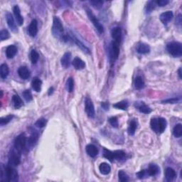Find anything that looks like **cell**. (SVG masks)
Here are the masks:
<instances>
[{
    "mask_svg": "<svg viewBox=\"0 0 182 182\" xmlns=\"http://www.w3.org/2000/svg\"><path fill=\"white\" fill-rule=\"evenodd\" d=\"M111 36L113 42L120 44L122 41V29L120 27H115L111 31Z\"/></svg>",
    "mask_w": 182,
    "mask_h": 182,
    "instance_id": "9c48e42d",
    "label": "cell"
},
{
    "mask_svg": "<svg viewBox=\"0 0 182 182\" xmlns=\"http://www.w3.org/2000/svg\"><path fill=\"white\" fill-rule=\"evenodd\" d=\"M159 167L157 164H150L149 166L148 169L146 170L147 175H148V176H156V175L159 174Z\"/></svg>",
    "mask_w": 182,
    "mask_h": 182,
    "instance_id": "ffe728a7",
    "label": "cell"
},
{
    "mask_svg": "<svg viewBox=\"0 0 182 182\" xmlns=\"http://www.w3.org/2000/svg\"><path fill=\"white\" fill-rule=\"evenodd\" d=\"M72 65L76 70H82L86 67V64L80 58H75L72 61Z\"/></svg>",
    "mask_w": 182,
    "mask_h": 182,
    "instance_id": "d6986e66",
    "label": "cell"
},
{
    "mask_svg": "<svg viewBox=\"0 0 182 182\" xmlns=\"http://www.w3.org/2000/svg\"><path fill=\"white\" fill-rule=\"evenodd\" d=\"M31 86L34 90L36 91V92H40L41 90H42V81L38 78H34L31 82Z\"/></svg>",
    "mask_w": 182,
    "mask_h": 182,
    "instance_id": "cb8c5ba5",
    "label": "cell"
},
{
    "mask_svg": "<svg viewBox=\"0 0 182 182\" xmlns=\"http://www.w3.org/2000/svg\"><path fill=\"white\" fill-rule=\"evenodd\" d=\"M19 153L20 152L17 150L12 151V154L11 155L9 159L8 166H12V167H15V166H18L20 164L21 157Z\"/></svg>",
    "mask_w": 182,
    "mask_h": 182,
    "instance_id": "52a82bcc",
    "label": "cell"
},
{
    "mask_svg": "<svg viewBox=\"0 0 182 182\" xmlns=\"http://www.w3.org/2000/svg\"><path fill=\"white\" fill-rule=\"evenodd\" d=\"M173 16H174L173 12H171V11H167V12L162 13V14L160 15L159 19H160V21L162 22V24H164L166 25L171 20H172Z\"/></svg>",
    "mask_w": 182,
    "mask_h": 182,
    "instance_id": "4fadbf2b",
    "label": "cell"
},
{
    "mask_svg": "<svg viewBox=\"0 0 182 182\" xmlns=\"http://www.w3.org/2000/svg\"><path fill=\"white\" fill-rule=\"evenodd\" d=\"M71 53L70 52H67V53H66L64 56H63V57L61 58V60H60L62 66L64 67L65 68H68L71 64Z\"/></svg>",
    "mask_w": 182,
    "mask_h": 182,
    "instance_id": "2e32d148",
    "label": "cell"
},
{
    "mask_svg": "<svg viewBox=\"0 0 182 182\" xmlns=\"http://www.w3.org/2000/svg\"><path fill=\"white\" fill-rule=\"evenodd\" d=\"M136 175L138 177V178H139V179H142V178H144V177L147 175L146 170H142V171H140V172L136 173Z\"/></svg>",
    "mask_w": 182,
    "mask_h": 182,
    "instance_id": "bcb514c9",
    "label": "cell"
},
{
    "mask_svg": "<svg viewBox=\"0 0 182 182\" xmlns=\"http://www.w3.org/2000/svg\"><path fill=\"white\" fill-rule=\"evenodd\" d=\"M27 144V138L24 134H21L14 140V148L19 152H21Z\"/></svg>",
    "mask_w": 182,
    "mask_h": 182,
    "instance_id": "5b68a950",
    "label": "cell"
},
{
    "mask_svg": "<svg viewBox=\"0 0 182 182\" xmlns=\"http://www.w3.org/2000/svg\"><path fill=\"white\" fill-rule=\"evenodd\" d=\"M125 153L122 150H116V151H110L108 149H104L103 156L104 157L110 160V162H112L114 159H122L125 157Z\"/></svg>",
    "mask_w": 182,
    "mask_h": 182,
    "instance_id": "3957f363",
    "label": "cell"
},
{
    "mask_svg": "<svg viewBox=\"0 0 182 182\" xmlns=\"http://www.w3.org/2000/svg\"><path fill=\"white\" fill-rule=\"evenodd\" d=\"M136 127H137V122H136V121L134 120H132L131 122H129L128 129H127V131H128V133H129V135H135Z\"/></svg>",
    "mask_w": 182,
    "mask_h": 182,
    "instance_id": "f1b7e54d",
    "label": "cell"
},
{
    "mask_svg": "<svg viewBox=\"0 0 182 182\" xmlns=\"http://www.w3.org/2000/svg\"><path fill=\"white\" fill-rule=\"evenodd\" d=\"M30 58H31V63L33 64H36L39 58V55L36 50H32L30 53Z\"/></svg>",
    "mask_w": 182,
    "mask_h": 182,
    "instance_id": "836d02e7",
    "label": "cell"
},
{
    "mask_svg": "<svg viewBox=\"0 0 182 182\" xmlns=\"http://www.w3.org/2000/svg\"><path fill=\"white\" fill-rule=\"evenodd\" d=\"M17 53V48L14 45H10L6 49V56L8 58H13Z\"/></svg>",
    "mask_w": 182,
    "mask_h": 182,
    "instance_id": "e0dca14e",
    "label": "cell"
},
{
    "mask_svg": "<svg viewBox=\"0 0 182 182\" xmlns=\"http://www.w3.org/2000/svg\"><path fill=\"white\" fill-rule=\"evenodd\" d=\"M24 98L25 99V100L27 102H30L33 99V97H32L31 92L29 90H26L23 92L22 93Z\"/></svg>",
    "mask_w": 182,
    "mask_h": 182,
    "instance_id": "74e56055",
    "label": "cell"
},
{
    "mask_svg": "<svg viewBox=\"0 0 182 182\" xmlns=\"http://www.w3.org/2000/svg\"><path fill=\"white\" fill-rule=\"evenodd\" d=\"M18 74L21 79L27 80L29 78L30 75H31V72L27 67L21 66L18 69Z\"/></svg>",
    "mask_w": 182,
    "mask_h": 182,
    "instance_id": "5bb4252c",
    "label": "cell"
},
{
    "mask_svg": "<svg viewBox=\"0 0 182 182\" xmlns=\"http://www.w3.org/2000/svg\"><path fill=\"white\" fill-rule=\"evenodd\" d=\"M144 81L141 76H137L135 80V87L136 90H141L144 88Z\"/></svg>",
    "mask_w": 182,
    "mask_h": 182,
    "instance_id": "83f0119b",
    "label": "cell"
},
{
    "mask_svg": "<svg viewBox=\"0 0 182 182\" xmlns=\"http://www.w3.org/2000/svg\"><path fill=\"white\" fill-rule=\"evenodd\" d=\"M9 73V69L6 64H3L0 66V75L3 79H5Z\"/></svg>",
    "mask_w": 182,
    "mask_h": 182,
    "instance_id": "4316f807",
    "label": "cell"
},
{
    "mask_svg": "<svg viewBox=\"0 0 182 182\" xmlns=\"http://www.w3.org/2000/svg\"><path fill=\"white\" fill-rule=\"evenodd\" d=\"M6 22H7V24L9 26V27L10 28V29L12 30V31L16 32L17 27H16V23H15L14 19L13 18V16L11 13L9 12L6 13Z\"/></svg>",
    "mask_w": 182,
    "mask_h": 182,
    "instance_id": "7c38bea8",
    "label": "cell"
},
{
    "mask_svg": "<svg viewBox=\"0 0 182 182\" xmlns=\"http://www.w3.org/2000/svg\"><path fill=\"white\" fill-rule=\"evenodd\" d=\"M38 33V22L36 19H34L28 27V34L31 37H35Z\"/></svg>",
    "mask_w": 182,
    "mask_h": 182,
    "instance_id": "8fae6325",
    "label": "cell"
},
{
    "mask_svg": "<svg viewBox=\"0 0 182 182\" xmlns=\"http://www.w3.org/2000/svg\"><path fill=\"white\" fill-rule=\"evenodd\" d=\"M139 110H140V112L144 114H149L151 112V108L149 106L144 105V104H143V105L139 107Z\"/></svg>",
    "mask_w": 182,
    "mask_h": 182,
    "instance_id": "8d00e7d4",
    "label": "cell"
},
{
    "mask_svg": "<svg viewBox=\"0 0 182 182\" xmlns=\"http://www.w3.org/2000/svg\"><path fill=\"white\" fill-rule=\"evenodd\" d=\"M168 0H159V1H157L156 3H157L159 6H166V4H169Z\"/></svg>",
    "mask_w": 182,
    "mask_h": 182,
    "instance_id": "7dc6e473",
    "label": "cell"
},
{
    "mask_svg": "<svg viewBox=\"0 0 182 182\" xmlns=\"http://www.w3.org/2000/svg\"><path fill=\"white\" fill-rule=\"evenodd\" d=\"M155 4H156V2H149V3L147 4V7H146L147 12H151L153 9H155Z\"/></svg>",
    "mask_w": 182,
    "mask_h": 182,
    "instance_id": "b9f144b4",
    "label": "cell"
},
{
    "mask_svg": "<svg viewBox=\"0 0 182 182\" xmlns=\"http://www.w3.org/2000/svg\"><path fill=\"white\" fill-rule=\"evenodd\" d=\"M66 87L67 90H68L69 93H71L73 90V88H74V82H73V79L72 78H69L67 80Z\"/></svg>",
    "mask_w": 182,
    "mask_h": 182,
    "instance_id": "e575fe53",
    "label": "cell"
},
{
    "mask_svg": "<svg viewBox=\"0 0 182 182\" xmlns=\"http://www.w3.org/2000/svg\"><path fill=\"white\" fill-rule=\"evenodd\" d=\"M85 110L87 113L88 116L91 118H93L95 117V107L93 102L89 97H86L85 100Z\"/></svg>",
    "mask_w": 182,
    "mask_h": 182,
    "instance_id": "ba28073f",
    "label": "cell"
},
{
    "mask_svg": "<svg viewBox=\"0 0 182 182\" xmlns=\"http://www.w3.org/2000/svg\"><path fill=\"white\" fill-rule=\"evenodd\" d=\"M136 51L140 54H147L150 52V47L149 45L141 43L136 47Z\"/></svg>",
    "mask_w": 182,
    "mask_h": 182,
    "instance_id": "7402d4cb",
    "label": "cell"
},
{
    "mask_svg": "<svg viewBox=\"0 0 182 182\" xmlns=\"http://www.w3.org/2000/svg\"><path fill=\"white\" fill-rule=\"evenodd\" d=\"M64 29L61 21L58 17L54 16L53 27H52V33H53V36L58 38H63V36H64Z\"/></svg>",
    "mask_w": 182,
    "mask_h": 182,
    "instance_id": "7a4b0ae2",
    "label": "cell"
},
{
    "mask_svg": "<svg viewBox=\"0 0 182 182\" xmlns=\"http://www.w3.org/2000/svg\"><path fill=\"white\" fill-rule=\"evenodd\" d=\"M38 140V133H32L31 136H30L29 139H28V140L27 142L28 147H29V148H32L34 146H35V144H36V142H37Z\"/></svg>",
    "mask_w": 182,
    "mask_h": 182,
    "instance_id": "44dd1931",
    "label": "cell"
},
{
    "mask_svg": "<svg viewBox=\"0 0 182 182\" xmlns=\"http://www.w3.org/2000/svg\"><path fill=\"white\" fill-rule=\"evenodd\" d=\"M114 107L117 108V109L119 110H126L128 107V103L127 101H121V102H118L116 104H115L113 105Z\"/></svg>",
    "mask_w": 182,
    "mask_h": 182,
    "instance_id": "1f68e13d",
    "label": "cell"
},
{
    "mask_svg": "<svg viewBox=\"0 0 182 182\" xmlns=\"http://www.w3.org/2000/svg\"><path fill=\"white\" fill-rule=\"evenodd\" d=\"M9 37H10L9 32L6 29L2 30L1 32H0V40L1 41L6 40Z\"/></svg>",
    "mask_w": 182,
    "mask_h": 182,
    "instance_id": "ab89813d",
    "label": "cell"
},
{
    "mask_svg": "<svg viewBox=\"0 0 182 182\" xmlns=\"http://www.w3.org/2000/svg\"><path fill=\"white\" fill-rule=\"evenodd\" d=\"M13 12H14V14L15 16V18H16V21L17 24L19 26H21L24 24V19L22 16H21L20 9L17 5L14 6V9H13Z\"/></svg>",
    "mask_w": 182,
    "mask_h": 182,
    "instance_id": "9a60e30c",
    "label": "cell"
},
{
    "mask_svg": "<svg viewBox=\"0 0 182 182\" xmlns=\"http://www.w3.org/2000/svg\"><path fill=\"white\" fill-rule=\"evenodd\" d=\"M90 4H93V6L95 8H100L101 7L102 5L103 4V2L102 1H90Z\"/></svg>",
    "mask_w": 182,
    "mask_h": 182,
    "instance_id": "ee69618b",
    "label": "cell"
},
{
    "mask_svg": "<svg viewBox=\"0 0 182 182\" xmlns=\"http://www.w3.org/2000/svg\"><path fill=\"white\" fill-rule=\"evenodd\" d=\"M109 122L110 123V125H111L113 127L117 128V127H118V120L116 117H112V118H110Z\"/></svg>",
    "mask_w": 182,
    "mask_h": 182,
    "instance_id": "7bdbcfd3",
    "label": "cell"
},
{
    "mask_svg": "<svg viewBox=\"0 0 182 182\" xmlns=\"http://www.w3.org/2000/svg\"><path fill=\"white\" fill-rule=\"evenodd\" d=\"M181 68H179L178 72H179V78H180V79H181Z\"/></svg>",
    "mask_w": 182,
    "mask_h": 182,
    "instance_id": "681fc988",
    "label": "cell"
},
{
    "mask_svg": "<svg viewBox=\"0 0 182 182\" xmlns=\"http://www.w3.org/2000/svg\"><path fill=\"white\" fill-rule=\"evenodd\" d=\"M173 134L176 137H181L182 135V125L177 124L176 126L174 127L173 129Z\"/></svg>",
    "mask_w": 182,
    "mask_h": 182,
    "instance_id": "d6a6232c",
    "label": "cell"
},
{
    "mask_svg": "<svg viewBox=\"0 0 182 182\" xmlns=\"http://www.w3.org/2000/svg\"><path fill=\"white\" fill-rule=\"evenodd\" d=\"M86 12H87V14L88 17H89V19L91 21V22L93 24V25L95 26V27L96 28V29L99 31V33L100 34L103 33L104 29H103V25L99 22V21L97 20L96 16H95V14L92 12V11H91L90 9L87 8L86 9Z\"/></svg>",
    "mask_w": 182,
    "mask_h": 182,
    "instance_id": "8992f818",
    "label": "cell"
},
{
    "mask_svg": "<svg viewBox=\"0 0 182 182\" xmlns=\"http://www.w3.org/2000/svg\"><path fill=\"white\" fill-rule=\"evenodd\" d=\"M177 173L172 168L168 167L165 171V177L168 181H173L176 178Z\"/></svg>",
    "mask_w": 182,
    "mask_h": 182,
    "instance_id": "603a6c76",
    "label": "cell"
},
{
    "mask_svg": "<svg viewBox=\"0 0 182 182\" xmlns=\"http://www.w3.org/2000/svg\"><path fill=\"white\" fill-rule=\"evenodd\" d=\"M150 126L151 129L156 133H159V124H158V119L157 118H152L150 122Z\"/></svg>",
    "mask_w": 182,
    "mask_h": 182,
    "instance_id": "4dcf8cb0",
    "label": "cell"
},
{
    "mask_svg": "<svg viewBox=\"0 0 182 182\" xmlns=\"http://www.w3.org/2000/svg\"><path fill=\"white\" fill-rule=\"evenodd\" d=\"M13 118H14L13 115H8L4 117V118H2L1 120H0V125H1V126H4V125H7L8 123L12 120Z\"/></svg>",
    "mask_w": 182,
    "mask_h": 182,
    "instance_id": "f35d334b",
    "label": "cell"
},
{
    "mask_svg": "<svg viewBox=\"0 0 182 182\" xmlns=\"http://www.w3.org/2000/svg\"><path fill=\"white\" fill-rule=\"evenodd\" d=\"M102 107H103V108H104L105 110H107L109 109V104L107 103H102Z\"/></svg>",
    "mask_w": 182,
    "mask_h": 182,
    "instance_id": "c3c4849f",
    "label": "cell"
},
{
    "mask_svg": "<svg viewBox=\"0 0 182 182\" xmlns=\"http://www.w3.org/2000/svg\"><path fill=\"white\" fill-rule=\"evenodd\" d=\"M158 124H159V133H164V131L165 130V129L166 127V125H167L166 120L163 118H158Z\"/></svg>",
    "mask_w": 182,
    "mask_h": 182,
    "instance_id": "f546056e",
    "label": "cell"
},
{
    "mask_svg": "<svg viewBox=\"0 0 182 182\" xmlns=\"http://www.w3.org/2000/svg\"><path fill=\"white\" fill-rule=\"evenodd\" d=\"M12 103L14 107L16 109H19L23 105V101L18 95H14L12 97Z\"/></svg>",
    "mask_w": 182,
    "mask_h": 182,
    "instance_id": "484cf974",
    "label": "cell"
},
{
    "mask_svg": "<svg viewBox=\"0 0 182 182\" xmlns=\"http://www.w3.org/2000/svg\"><path fill=\"white\" fill-rule=\"evenodd\" d=\"M181 100L180 98H172L162 101L163 103H177Z\"/></svg>",
    "mask_w": 182,
    "mask_h": 182,
    "instance_id": "f6af8a7d",
    "label": "cell"
},
{
    "mask_svg": "<svg viewBox=\"0 0 182 182\" xmlns=\"http://www.w3.org/2000/svg\"><path fill=\"white\" fill-rule=\"evenodd\" d=\"M118 43L112 42L111 44V49H110V56L112 59L115 60L118 59L119 54H120V47Z\"/></svg>",
    "mask_w": 182,
    "mask_h": 182,
    "instance_id": "30bf717a",
    "label": "cell"
},
{
    "mask_svg": "<svg viewBox=\"0 0 182 182\" xmlns=\"http://www.w3.org/2000/svg\"><path fill=\"white\" fill-rule=\"evenodd\" d=\"M1 180L3 181L4 178L7 181H17L19 179V174L14 167L8 166L7 167H2L1 169Z\"/></svg>",
    "mask_w": 182,
    "mask_h": 182,
    "instance_id": "6da1fadb",
    "label": "cell"
},
{
    "mask_svg": "<svg viewBox=\"0 0 182 182\" xmlns=\"http://www.w3.org/2000/svg\"><path fill=\"white\" fill-rule=\"evenodd\" d=\"M166 49L169 54L174 57H180L182 55V46L181 43L171 42L166 46Z\"/></svg>",
    "mask_w": 182,
    "mask_h": 182,
    "instance_id": "277c9868",
    "label": "cell"
},
{
    "mask_svg": "<svg viewBox=\"0 0 182 182\" xmlns=\"http://www.w3.org/2000/svg\"><path fill=\"white\" fill-rule=\"evenodd\" d=\"M99 170L102 174L103 175H107L110 174V171H111V167L107 163H104L100 164V165L99 166Z\"/></svg>",
    "mask_w": 182,
    "mask_h": 182,
    "instance_id": "d4e9b609",
    "label": "cell"
},
{
    "mask_svg": "<svg viewBox=\"0 0 182 182\" xmlns=\"http://www.w3.org/2000/svg\"><path fill=\"white\" fill-rule=\"evenodd\" d=\"M86 152L91 157H95L98 155V149L95 145L88 144L86 146Z\"/></svg>",
    "mask_w": 182,
    "mask_h": 182,
    "instance_id": "ac0fdd59",
    "label": "cell"
},
{
    "mask_svg": "<svg viewBox=\"0 0 182 182\" xmlns=\"http://www.w3.org/2000/svg\"><path fill=\"white\" fill-rule=\"evenodd\" d=\"M118 177H119V180H120L121 182H127V181H129V180L127 174L122 170H120V172H118Z\"/></svg>",
    "mask_w": 182,
    "mask_h": 182,
    "instance_id": "d590c367",
    "label": "cell"
},
{
    "mask_svg": "<svg viewBox=\"0 0 182 182\" xmlns=\"http://www.w3.org/2000/svg\"><path fill=\"white\" fill-rule=\"evenodd\" d=\"M47 123V120H46L45 118H40L38 119V120L36 121V123H35V125L36 127H39V128H42V127H44L46 126V125Z\"/></svg>",
    "mask_w": 182,
    "mask_h": 182,
    "instance_id": "60d3db41",
    "label": "cell"
}]
</instances>
